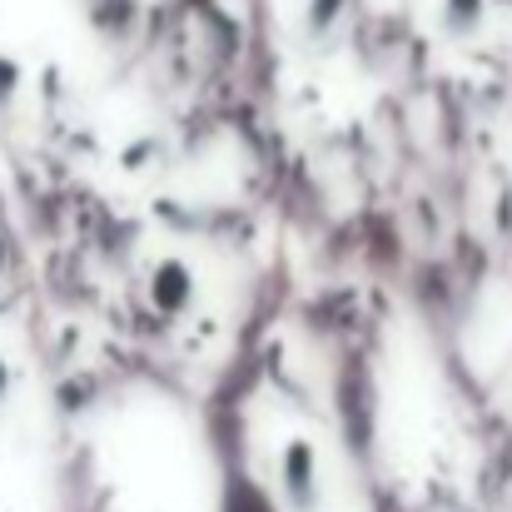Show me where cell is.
I'll use <instances>...</instances> for the list:
<instances>
[{
	"label": "cell",
	"mask_w": 512,
	"mask_h": 512,
	"mask_svg": "<svg viewBox=\"0 0 512 512\" xmlns=\"http://www.w3.org/2000/svg\"><path fill=\"white\" fill-rule=\"evenodd\" d=\"M319 468H314V448L304 443V438H294L289 448H284V493H289V503L299 512L314 508V498H319Z\"/></svg>",
	"instance_id": "cell-1"
},
{
	"label": "cell",
	"mask_w": 512,
	"mask_h": 512,
	"mask_svg": "<svg viewBox=\"0 0 512 512\" xmlns=\"http://www.w3.org/2000/svg\"><path fill=\"white\" fill-rule=\"evenodd\" d=\"M150 299L165 319H179L189 304H194V274L179 264V259H165L155 274H150Z\"/></svg>",
	"instance_id": "cell-2"
},
{
	"label": "cell",
	"mask_w": 512,
	"mask_h": 512,
	"mask_svg": "<svg viewBox=\"0 0 512 512\" xmlns=\"http://www.w3.org/2000/svg\"><path fill=\"white\" fill-rule=\"evenodd\" d=\"M483 20V0H443V30L448 35H468Z\"/></svg>",
	"instance_id": "cell-3"
},
{
	"label": "cell",
	"mask_w": 512,
	"mask_h": 512,
	"mask_svg": "<svg viewBox=\"0 0 512 512\" xmlns=\"http://www.w3.org/2000/svg\"><path fill=\"white\" fill-rule=\"evenodd\" d=\"M15 90H20V65L10 55H0V110H10Z\"/></svg>",
	"instance_id": "cell-4"
},
{
	"label": "cell",
	"mask_w": 512,
	"mask_h": 512,
	"mask_svg": "<svg viewBox=\"0 0 512 512\" xmlns=\"http://www.w3.org/2000/svg\"><path fill=\"white\" fill-rule=\"evenodd\" d=\"M339 10H343V0H314V15H309V25L324 35V30L339 20Z\"/></svg>",
	"instance_id": "cell-5"
},
{
	"label": "cell",
	"mask_w": 512,
	"mask_h": 512,
	"mask_svg": "<svg viewBox=\"0 0 512 512\" xmlns=\"http://www.w3.org/2000/svg\"><path fill=\"white\" fill-rule=\"evenodd\" d=\"M5 393H10V363L0 358V403H5Z\"/></svg>",
	"instance_id": "cell-6"
},
{
	"label": "cell",
	"mask_w": 512,
	"mask_h": 512,
	"mask_svg": "<svg viewBox=\"0 0 512 512\" xmlns=\"http://www.w3.org/2000/svg\"><path fill=\"white\" fill-rule=\"evenodd\" d=\"M0 269H5V249H0Z\"/></svg>",
	"instance_id": "cell-7"
}]
</instances>
